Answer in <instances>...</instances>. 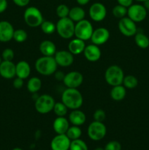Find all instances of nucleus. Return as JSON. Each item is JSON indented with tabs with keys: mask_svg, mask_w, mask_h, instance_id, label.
<instances>
[{
	"mask_svg": "<svg viewBox=\"0 0 149 150\" xmlns=\"http://www.w3.org/2000/svg\"><path fill=\"white\" fill-rule=\"evenodd\" d=\"M53 57L58 66L60 67H70L74 62V55L66 50L56 51Z\"/></svg>",
	"mask_w": 149,
	"mask_h": 150,
	"instance_id": "obj_14",
	"label": "nucleus"
},
{
	"mask_svg": "<svg viewBox=\"0 0 149 150\" xmlns=\"http://www.w3.org/2000/svg\"><path fill=\"white\" fill-rule=\"evenodd\" d=\"M28 38V34L24 29H16L14 31V34H13V38L15 42L21 43V42H25Z\"/></svg>",
	"mask_w": 149,
	"mask_h": 150,
	"instance_id": "obj_33",
	"label": "nucleus"
},
{
	"mask_svg": "<svg viewBox=\"0 0 149 150\" xmlns=\"http://www.w3.org/2000/svg\"><path fill=\"white\" fill-rule=\"evenodd\" d=\"M74 22L69 17L59 18L56 24V32H57L58 35L63 39H71L74 36Z\"/></svg>",
	"mask_w": 149,
	"mask_h": 150,
	"instance_id": "obj_3",
	"label": "nucleus"
},
{
	"mask_svg": "<svg viewBox=\"0 0 149 150\" xmlns=\"http://www.w3.org/2000/svg\"><path fill=\"white\" fill-rule=\"evenodd\" d=\"M124 73L122 68L118 65H111L107 68L105 73V79L107 83L111 86L123 83Z\"/></svg>",
	"mask_w": 149,
	"mask_h": 150,
	"instance_id": "obj_4",
	"label": "nucleus"
},
{
	"mask_svg": "<svg viewBox=\"0 0 149 150\" xmlns=\"http://www.w3.org/2000/svg\"><path fill=\"white\" fill-rule=\"evenodd\" d=\"M66 135L71 141L76 140V139H80V136H81L82 130L79 126L72 125L69 127L67 133H66Z\"/></svg>",
	"mask_w": 149,
	"mask_h": 150,
	"instance_id": "obj_30",
	"label": "nucleus"
},
{
	"mask_svg": "<svg viewBox=\"0 0 149 150\" xmlns=\"http://www.w3.org/2000/svg\"><path fill=\"white\" fill-rule=\"evenodd\" d=\"M70 150H89V148L84 141L78 139L71 141Z\"/></svg>",
	"mask_w": 149,
	"mask_h": 150,
	"instance_id": "obj_34",
	"label": "nucleus"
},
{
	"mask_svg": "<svg viewBox=\"0 0 149 150\" xmlns=\"http://www.w3.org/2000/svg\"><path fill=\"white\" fill-rule=\"evenodd\" d=\"M83 82V76L78 71H71L65 74L63 83L67 88L77 89Z\"/></svg>",
	"mask_w": 149,
	"mask_h": 150,
	"instance_id": "obj_12",
	"label": "nucleus"
},
{
	"mask_svg": "<svg viewBox=\"0 0 149 150\" xmlns=\"http://www.w3.org/2000/svg\"><path fill=\"white\" fill-rule=\"evenodd\" d=\"M105 150H121V144L117 141H110L105 146Z\"/></svg>",
	"mask_w": 149,
	"mask_h": 150,
	"instance_id": "obj_38",
	"label": "nucleus"
},
{
	"mask_svg": "<svg viewBox=\"0 0 149 150\" xmlns=\"http://www.w3.org/2000/svg\"><path fill=\"white\" fill-rule=\"evenodd\" d=\"M61 102L69 109H79L83 103V95L77 89L67 88L61 95Z\"/></svg>",
	"mask_w": 149,
	"mask_h": 150,
	"instance_id": "obj_1",
	"label": "nucleus"
},
{
	"mask_svg": "<svg viewBox=\"0 0 149 150\" xmlns=\"http://www.w3.org/2000/svg\"><path fill=\"white\" fill-rule=\"evenodd\" d=\"M40 28L42 32L46 35H52L56 31V26L55 23L48 20H44L43 22L41 23Z\"/></svg>",
	"mask_w": 149,
	"mask_h": 150,
	"instance_id": "obj_29",
	"label": "nucleus"
},
{
	"mask_svg": "<svg viewBox=\"0 0 149 150\" xmlns=\"http://www.w3.org/2000/svg\"><path fill=\"white\" fill-rule=\"evenodd\" d=\"M143 5L145 7V9L147 10H149V0H146L143 2Z\"/></svg>",
	"mask_w": 149,
	"mask_h": 150,
	"instance_id": "obj_45",
	"label": "nucleus"
},
{
	"mask_svg": "<svg viewBox=\"0 0 149 150\" xmlns=\"http://www.w3.org/2000/svg\"><path fill=\"white\" fill-rule=\"evenodd\" d=\"M23 19L27 26L29 27L35 28L40 26L43 22L44 18L40 10L36 7H27L23 13Z\"/></svg>",
	"mask_w": 149,
	"mask_h": 150,
	"instance_id": "obj_5",
	"label": "nucleus"
},
{
	"mask_svg": "<svg viewBox=\"0 0 149 150\" xmlns=\"http://www.w3.org/2000/svg\"><path fill=\"white\" fill-rule=\"evenodd\" d=\"M16 69V76L18 78H20L22 79H26L31 73V67L30 64L26 61L18 62L15 64Z\"/></svg>",
	"mask_w": 149,
	"mask_h": 150,
	"instance_id": "obj_23",
	"label": "nucleus"
},
{
	"mask_svg": "<svg viewBox=\"0 0 149 150\" xmlns=\"http://www.w3.org/2000/svg\"><path fill=\"white\" fill-rule=\"evenodd\" d=\"M95 150H105V149L102 147H96V149H95Z\"/></svg>",
	"mask_w": 149,
	"mask_h": 150,
	"instance_id": "obj_46",
	"label": "nucleus"
},
{
	"mask_svg": "<svg viewBox=\"0 0 149 150\" xmlns=\"http://www.w3.org/2000/svg\"><path fill=\"white\" fill-rule=\"evenodd\" d=\"M122 85L126 89H134L138 85V80L135 76H132V75H127V76H124Z\"/></svg>",
	"mask_w": 149,
	"mask_h": 150,
	"instance_id": "obj_28",
	"label": "nucleus"
},
{
	"mask_svg": "<svg viewBox=\"0 0 149 150\" xmlns=\"http://www.w3.org/2000/svg\"><path fill=\"white\" fill-rule=\"evenodd\" d=\"M88 136L92 141L98 142L105 137L107 133V127L102 122L93 121L88 127Z\"/></svg>",
	"mask_w": 149,
	"mask_h": 150,
	"instance_id": "obj_8",
	"label": "nucleus"
},
{
	"mask_svg": "<svg viewBox=\"0 0 149 150\" xmlns=\"http://www.w3.org/2000/svg\"><path fill=\"white\" fill-rule=\"evenodd\" d=\"M55 103V100L51 95L45 94L38 96L35 100L34 107L39 114H46L53 111Z\"/></svg>",
	"mask_w": 149,
	"mask_h": 150,
	"instance_id": "obj_6",
	"label": "nucleus"
},
{
	"mask_svg": "<svg viewBox=\"0 0 149 150\" xmlns=\"http://www.w3.org/2000/svg\"><path fill=\"white\" fill-rule=\"evenodd\" d=\"M0 76L5 79H12L15 77V64L13 61L2 60L0 64Z\"/></svg>",
	"mask_w": 149,
	"mask_h": 150,
	"instance_id": "obj_17",
	"label": "nucleus"
},
{
	"mask_svg": "<svg viewBox=\"0 0 149 150\" xmlns=\"http://www.w3.org/2000/svg\"><path fill=\"white\" fill-rule=\"evenodd\" d=\"M13 26L7 21H0V42H7L13 38Z\"/></svg>",
	"mask_w": 149,
	"mask_h": 150,
	"instance_id": "obj_16",
	"label": "nucleus"
},
{
	"mask_svg": "<svg viewBox=\"0 0 149 150\" xmlns=\"http://www.w3.org/2000/svg\"><path fill=\"white\" fill-rule=\"evenodd\" d=\"M93 117L94 121L102 122H103L104 120L106 118V114H105L104 110L99 108V109H96V111H94Z\"/></svg>",
	"mask_w": 149,
	"mask_h": 150,
	"instance_id": "obj_37",
	"label": "nucleus"
},
{
	"mask_svg": "<svg viewBox=\"0 0 149 150\" xmlns=\"http://www.w3.org/2000/svg\"><path fill=\"white\" fill-rule=\"evenodd\" d=\"M93 32V25L86 19L77 22L74 25V36L84 41L91 39Z\"/></svg>",
	"mask_w": 149,
	"mask_h": 150,
	"instance_id": "obj_7",
	"label": "nucleus"
},
{
	"mask_svg": "<svg viewBox=\"0 0 149 150\" xmlns=\"http://www.w3.org/2000/svg\"><path fill=\"white\" fill-rule=\"evenodd\" d=\"M86 116L83 111L79 109L72 110L69 114V122L72 125L81 126L86 122Z\"/></svg>",
	"mask_w": 149,
	"mask_h": 150,
	"instance_id": "obj_21",
	"label": "nucleus"
},
{
	"mask_svg": "<svg viewBox=\"0 0 149 150\" xmlns=\"http://www.w3.org/2000/svg\"><path fill=\"white\" fill-rule=\"evenodd\" d=\"M7 0H0V13H2L7 10Z\"/></svg>",
	"mask_w": 149,
	"mask_h": 150,
	"instance_id": "obj_42",
	"label": "nucleus"
},
{
	"mask_svg": "<svg viewBox=\"0 0 149 150\" xmlns=\"http://www.w3.org/2000/svg\"><path fill=\"white\" fill-rule=\"evenodd\" d=\"M69 127L70 122L65 117H57L53 123V128L56 134H66Z\"/></svg>",
	"mask_w": 149,
	"mask_h": 150,
	"instance_id": "obj_19",
	"label": "nucleus"
},
{
	"mask_svg": "<svg viewBox=\"0 0 149 150\" xmlns=\"http://www.w3.org/2000/svg\"><path fill=\"white\" fill-rule=\"evenodd\" d=\"M64 76H65V74L61 71H57L56 70V71L55 72V73H54L55 79H56L57 81H63Z\"/></svg>",
	"mask_w": 149,
	"mask_h": 150,
	"instance_id": "obj_43",
	"label": "nucleus"
},
{
	"mask_svg": "<svg viewBox=\"0 0 149 150\" xmlns=\"http://www.w3.org/2000/svg\"><path fill=\"white\" fill-rule=\"evenodd\" d=\"M86 16V12L80 6H75L70 10L68 17L74 23L83 20Z\"/></svg>",
	"mask_w": 149,
	"mask_h": 150,
	"instance_id": "obj_25",
	"label": "nucleus"
},
{
	"mask_svg": "<svg viewBox=\"0 0 149 150\" xmlns=\"http://www.w3.org/2000/svg\"><path fill=\"white\" fill-rule=\"evenodd\" d=\"M12 150H23V149H20V148L19 147H16V148H14V149H13Z\"/></svg>",
	"mask_w": 149,
	"mask_h": 150,
	"instance_id": "obj_47",
	"label": "nucleus"
},
{
	"mask_svg": "<svg viewBox=\"0 0 149 150\" xmlns=\"http://www.w3.org/2000/svg\"><path fill=\"white\" fill-rule=\"evenodd\" d=\"M112 13L114 17L121 19L127 16V7L118 4L115 7H113L112 10Z\"/></svg>",
	"mask_w": 149,
	"mask_h": 150,
	"instance_id": "obj_32",
	"label": "nucleus"
},
{
	"mask_svg": "<svg viewBox=\"0 0 149 150\" xmlns=\"http://www.w3.org/2000/svg\"><path fill=\"white\" fill-rule=\"evenodd\" d=\"M110 36V33L108 29L105 27H99L93 29L90 40L92 43L99 46V45L106 43L109 40Z\"/></svg>",
	"mask_w": 149,
	"mask_h": 150,
	"instance_id": "obj_13",
	"label": "nucleus"
},
{
	"mask_svg": "<svg viewBox=\"0 0 149 150\" xmlns=\"http://www.w3.org/2000/svg\"><path fill=\"white\" fill-rule=\"evenodd\" d=\"M70 10V9L69 8L68 6L64 4H61L57 6L56 13L59 18H64L68 17Z\"/></svg>",
	"mask_w": 149,
	"mask_h": 150,
	"instance_id": "obj_35",
	"label": "nucleus"
},
{
	"mask_svg": "<svg viewBox=\"0 0 149 150\" xmlns=\"http://www.w3.org/2000/svg\"><path fill=\"white\" fill-rule=\"evenodd\" d=\"M68 109L69 108L62 102H57L54 105L53 111L56 117H65L68 112Z\"/></svg>",
	"mask_w": 149,
	"mask_h": 150,
	"instance_id": "obj_31",
	"label": "nucleus"
},
{
	"mask_svg": "<svg viewBox=\"0 0 149 150\" xmlns=\"http://www.w3.org/2000/svg\"><path fill=\"white\" fill-rule=\"evenodd\" d=\"M13 85L14 86L15 89H20L23 87V79H20V78L16 77L15 79L13 80Z\"/></svg>",
	"mask_w": 149,
	"mask_h": 150,
	"instance_id": "obj_39",
	"label": "nucleus"
},
{
	"mask_svg": "<svg viewBox=\"0 0 149 150\" xmlns=\"http://www.w3.org/2000/svg\"><path fill=\"white\" fill-rule=\"evenodd\" d=\"M76 1L80 6H84L89 4L90 0H76Z\"/></svg>",
	"mask_w": 149,
	"mask_h": 150,
	"instance_id": "obj_44",
	"label": "nucleus"
},
{
	"mask_svg": "<svg viewBox=\"0 0 149 150\" xmlns=\"http://www.w3.org/2000/svg\"><path fill=\"white\" fill-rule=\"evenodd\" d=\"M83 54L85 58L91 62H97L102 56V52L99 47L93 43L86 45Z\"/></svg>",
	"mask_w": 149,
	"mask_h": 150,
	"instance_id": "obj_18",
	"label": "nucleus"
},
{
	"mask_svg": "<svg viewBox=\"0 0 149 150\" xmlns=\"http://www.w3.org/2000/svg\"><path fill=\"white\" fill-rule=\"evenodd\" d=\"M135 1H140V2H144V1H146V0H135Z\"/></svg>",
	"mask_w": 149,
	"mask_h": 150,
	"instance_id": "obj_48",
	"label": "nucleus"
},
{
	"mask_svg": "<svg viewBox=\"0 0 149 150\" xmlns=\"http://www.w3.org/2000/svg\"><path fill=\"white\" fill-rule=\"evenodd\" d=\"M2 62V60H1V57H0V64H1V62Z\"/></svg>",
	"mask_w": 149,
	"mask_h": 150,
	"instance_id": "obj_49",
	"label": "nucleus"
},
{
	"mask_svg": "<svg viewBox=\"0 0 149 150\" xmlns=\"http://www.w3.org/2000/svg\"><path fill=\"white\" fill-rule=\"evenodd\" d=\"M85 42L86 41L77 38L71 40L68 44V51L73 55H79L82 54L86 46Z\"/></svg>",
	"mask_w": 149,
	"mask_h": 150,
	"instance_id": "obj_20",
	"label": "nucleus"
},
{
	"mask_svg": "<svg viewBox=\"0 0 149 150\" xmlns=\"http://www.w3.org/2000/svg\"><path fill=\"white\" fill-rule=\"evenodd\" d=\"M118 27L120 32L124 36L128 37V38L134 36L137 32L136 23L130 19L128 16L120 19L118 23Z\"/></svg>",
	"mask_w": 149,
	"mask_h": 150,
	"instance_id": "obj_9",
	"label": "nucleus"
},
{
	"mask_svg": "<svg viewBox=\"0 0 149 150\" xmlns=\"http://www.w3.org/2000/svg\"><path fill=\"white\" fill-rule=\"evenodd\" d=\"M111 98L115 101H121L125 98L127 95V89L122 84L112 86L110 92Z\"/></svg>",
	"mask_w": 149,
	"mask_h": 150,
	"instance_id": "obj_24",
	"label": "nucleus"
},
{
	"mask_svg": "<svg viewBox=\"0 0 149 150\" xmlns=\"http://www.w3.org/2000/svg\"><path fill=\"white\" fill-rule=\"evenodd\" d=\"M134 42L139 48L145 49L149 47V38L143 32H137L134 35Z\"/></svg>",
	"mask_w": 149,
	"mask_h": 150,
	"instance_id": "obj_27",
	"label": "nucleus"
},
{
	"mask_svg": "<svg viewBox=\"0 0 149 150\" xmlns=\"http://www.w3.org/2000/svg\"><path fill=\"white\" fill-rule=\"evenodd\" d=\"M42 87V81L41 79L38 77H32L29 79L26 84V88L28 91L32 94L37 93Z\"/></svg>",
	"mask_w": 149,
	"mask_h": 150,
	"instance_id": "obj_26",
	"label": "nucleus"
},
{
	"mask_svg": "<svg viewBox=\"0 0 149 150\" xmlns=\"http://www.w3.org/2000/svg\"><path fill=\"white\" fill-rule=\"evenodd\" d=\"M71 140L66 134H57L51 142V150H70Z\"/></svg>",
	"mask_w": 149,
	"mask_h": 150,
	"instance_id": "obj_15",
	"label": "nucleus"
},
{
	"mask_svg": "<svg viewBox=\"0 0 149 150\" xmlns=\"http://www.w3.org/2000/svg\"><path fill=\"white\" fill-rule=\"evenodd\" d=\"M39 49L42 56L46 57H53L57 51L55 43L51 40L42 41L39 44Z\"/></svg>",
	"mask_w": 149,
	"mask_h": 150,
	"instance_id": "obj_22",
	"label": "nucleus"
},
{
	"mask_svg": "<svg viewBox=\"0 0 149 150\" xmlns=\"http://www.w3.org/2000/svg\"><path fill=\"white\" fill-rule=\"evenodd\" d=\"M13 1L15 5L20 7H24L29 4L30 0H13Z\"/></svg>",
	"mask_w": 149,
	"mask_h": 150,
	"instance_id": "obj_40",
	"label": "nucleus"
},
{
	"mask_svg": "<svg viewBox=\"0 0 149 150\" xmlns=\"http://www.w3.org/2000/svg\"><path fill=\"white\" fill-rule=\"evenodd\" d=\"M133 1L134 0H117V2L120 5H122L128 8L129 7H130L133 4Z\"/></svg>",
	"mask_w": 149,
	"mask_h": 150,
	"instance_id": "obj_41",
	"label": "nucleus"
},
{
	"mask_svg": "<svg viewBox=\"0 0 149 150\" xmlns=\"http://www.w3.org/2000/svg\"><path fill=\"white\" fill-rule=\"evenodd\" d=\"M15 57V53L11 48H5L1 54V59L4 61H13Z\"/></svg>",
	"mask_w": 149,
	"mask_h": 150,
	"instance_id": "obj_36",
	"label": "nucleus"
},
{
	"mask_svg": "<svg viewBox=\"0 0 149 150\" xmlns=\"http://www.w3.org/2000/svg\"><path fill=\"white\" fill-rule=\"evenodd\" d=\"M147 12L143 4H132L127 8V16L135 23L141 22L145 19Z\"/></svg>",
	"mask_w": 149,
	"mask_h": 150,
	"instance_id": "obj_10",
	"label": "nucleus"
},
{
	"mask_svg": "<svg viewBox=\"0 0 149 150\" xmlns=\"http://www.w3.org/2000/svg\"><path fill=\"white\" fill-rule=\"evenodd\" d=\"M90 18L95 22H100L106 18V7L101 2H95L90 6L89 10Z\"/></svg>",
	"mask_w": 149,
	"mask_h": 150,
	"instance_id": "obj_11",
	"label": "nucleus"
},
{
	"mask_svg": "<svg viewBox=\"0 0 149 150\" xmlns=\"http://www.w3.org/2000/svg\"><path fill=\"white\" fill-rule=\"evenodd\" d=\"M57 64L54 57L42 56L35 62V69L42 76H49L54 74L57 70Z\"/></svg>",
	"mask_w": 149,
	"mask_h": 150,
	"instance_id": "obj_2",
	"label": "nucleus"
}]
</instances>
